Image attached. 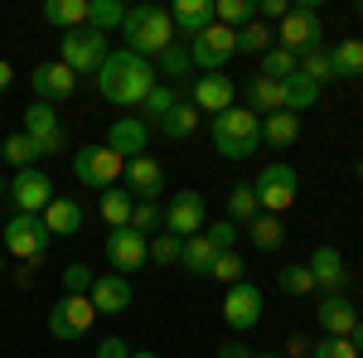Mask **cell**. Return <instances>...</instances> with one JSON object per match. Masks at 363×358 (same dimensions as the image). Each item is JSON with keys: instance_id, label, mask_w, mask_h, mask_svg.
I'll list each match as a JSON object with an SVG mask.
<instances>
[{"instance_id": "36", "label": "cell", "mask_w": 363, "mask_h": 358, "mask_svg": "<svg viewBox=\"0 0 363 358\" xmlns=\"http://www.w3.org/2000/svg\"><path fill=\"white\" fill-rule=\"evenodd\" d=\"M257 213H262V203H257V189H252V184H233V194H228V223L247 228Z\"/></svg>"}, {"instance_id": "42", "label": "cell", "mask_w": 363, "mask_h": 358, "mask_svg": "<svg viewBox=\"0 0 363 358\" xmlns=\"http://www.w3.org/2000/svg\"><path fill=\"white\" fill-rule=\"evenodd\" d=\"M301 73H306L310 83H335V68H330V49H325V44H320V49H306V54H301Z\"/></svg>"}, {"instance_id": "2", "label": "cell", "mask_w": 363, "mask_h": 358, "mask_svg": "<svg viewBox=\"0 0 363 358\" xmlns=\"http://www.w3.org/2000/svg\"><path fill=\"white\" fill-rule=\"evenodd\" d=\"M208 140H213V150L223 160H247V155H257V145H262V116L233 102L228 111L208 116Z\"/></svg>"}, {"instance_id": "34", "label": "cell", "mask_w": 363, "mask_h": 358, "mask_svg": "<svg viewBox=\"0 0 363 358\" xmlns=\"http://www.w3.org/2000/svg\"><path fill=\"white\" fill-rule=\"evenodd\" d=\"M121 20H126V5L121 0H87V29L112 34V29H121Z\"/></svg>"}, {"instance_id": "3", "label": "cell", "mask_w": 363, "mask_h": 358, "mask_svg": "<svg viewBox=\"0 0 363 358\" xmlns=\"http://www.w3.org/2000/svg\"><path fill=\"white\" fill-rule=\"evenodd\" d=\"M121 39H126V49L140 58H155L165 54L169 44H174V25H169V10L160 5H131L126 10V20H121Z\"/></svg>"}, {"instance_id": "10", "label": "cell", "mask_w": 363, "mask_h": 358, "mask_svg": "<svg viewBox=\"0 0 363 358\" xmlns=\"http://www.w3.org/2000/svg\"><path fill=\"white\" fill-rule=\"evenodd\" d=\"M223 325L233 334H247V330L262 325V286H252V281L228 286V296H223Z\"/></svg>"}, {"instance_id": "51", "label": "cell", "mask_w": 363, "mask_h": 358, "mask_svg": "<svg viewBox=\"0 0 363 358\" xmlns=\"http://www.w3.org/2000/svg\"><path fill=\"white\" fill-rule=\"evenodd\" d=\"M97 358H131V344H126V339H102V344H97Z\"/></svg>"}, {"instance_id": "14", "label": "cell", "mask_w": 363, "mask_h": 358, "mask_svg": "<svg viewBox=\"0 0 363 358\" xmlns=\"http://www.w3.org/2000/svg\"><path fill=\"white\" fill-rule=\"evenodd\" d=\"M203 218H208V203H203L199 189H179L165 203V228L174 237H199L203 233Z\"/></svg>"}, {"instance_id": "43", "label": "cell", "mask_w": 363, "mask_h": 358, "mask_svg": "<svg viewBox=\"0 0 363 358\" xmlns=\"http://www.w3.org/2000/svg\"><path fill=\"white\" fill-rule=\"evenodd\" d=\"M179 252H184V237H174V233H155L150 237V262L155 267H179Z\"/></svg>"}, {"instance_id": "41", "label": "cell", "mask_w": 363, "mask_h": 358, "mask_svg": "<svg viewBox=\"0 0 363 358\" xmlns=\"http://www.w3.org/2000/svg\"><path fill=\"white\" fill-rule=\"evenodd\" d=\"M131 228H136L140 237L160 233V228H165V203H155V198H136V213H131Z\"/></svg>"}, {"instance_id": "5", "label": "cell", "mask_w": 363, "mask_h": 358, "mask_svg": "<svg viewBox=\"0 0 363 358\" xmlns=\"http://www.w3.org/2000/svg\"><path fill=\"white\" fill-rule=\"evenodd\" d=\"M121 169H126V160L116 155L107 140H102V145H78V155H73V174H78V184H83V189H97V194L116 189Z\"/></svg>"}, {"instance_id": "30", "label": "cell", "mask_w": 363, "mask_h": 358, "mask_svg": "<svg viewBox=\"0 0 363 358\" xmlns=\"http://www.w3.org/2000/svg\"><path fill=\"white\" fill-rule=\"evenodd\" d=\"M247 237H252L257 252H277L281 242H286V228H281L277 213H257V218L247 223Z\"/></svg>"}, {"instance_id": "55", "label": "cell", "mask_w": 363, "mask_h": 358, "mask_svg": "<svg viewBox=\"0 0 363 358\" xmlns=\"http://www.w3.org/2000/svg\"><path fill=\"white\" fill-rule=\"evenodd\" d=\"M131 358H160L155 349H131Z\"/></svg>"}, {"instance_id": "20", "label": "cell", "mask_w": 363, "mask_h": 358, "mask_svg": "<svg viewBox=\"0 0 363 358\" xmlns=\"http://www.w3.org/2000/svg\"><path fill=\"white\" fill-rule=\"evenodd\" d=\"M92 310L97 315H126L131 310V281L126 276H116V272H102L97 281H92Z\"/></svg>"}, {"instance_id": "50", "label": "cell", "mask_w": 363, "mask_h": 358, "mask_svg": "<svg viewBox=\"0 0 363 358\" xmlns=\"http://www.w3.org/2000/svg\"><path fill=\"white\" fill-rule=\"evenodd\" d=\"M286 15H291V5H286V0H257V20H262V25L286 20Z\"/></svg>"}, {"instance_id": "6", "label": "cell", "mask_w": 363, "mask_h": 358, "mask_svg": "<svg viewBox=\"0 0 363 358\" xmlns=\"http://www.w3.org/2000/svg\"><path fill=\"white\" fill-rule=\"evenodd\" d=\"M49 242H54L49 228H44V218H34V213H15V218L0 228V247L25 257V262H39L49 252Z\"/></svg>"}, {"instance_id": "52", "label": "cell", "mask_w": 363, "mask_h": 358, "mask_svg": "<svg viewBox=\"0 0 363 358\" xmlns=\"http://www.w3.org/2000/svg\"><path fill=\"white\" fill-rule=\"evenodd\" d=\"M218 358H252V349H247V344H238V339H228L223 349H218Z\"/></svg>"}, {"instance_id": "22", "label": "cell", "mask_w": 363, "mask_h": 358, "mask_svg": "<svg viewBox=\"0 0 363 358\" xmlns=\"http://www.w3.org/2000/svg\"><path fill=\"white\" fill-rule=\"evenodd\" d=\"M39 218H44V228H49V237H78V233H83V203L68 198V194H54L49 208H44Z\"/></svg>"}, {"instance_id": "60", "label": "cell", "mask_w": 363, "mask_h": 358, "mask_svg": "<svg viewBox=\"0 0 363 358\" xmlns=\"http://www.w3.org/2000/svg\"><path fill=\"white\" fill-rule=\"evenodd\" d=\"M359 39H363V34H359Z\"/></svg>"}, {"instance_id": "39", "label": "cell", "mask_w": 363, "mask_h": 358, "mask_svg": "<svg viewBox=\"0 0 363 358\" xmlns=\"http://www.w3.org/2000/svg\"><path fill=\"white\" fill-rule=\"evenodd\" d=\"M291 73H301V58H296V54H286V49H277V44H272V49L262 54V78H272V83H286Z\"/></svg>"}, {"instance_id": "58", "label": "cell", "mask_w": 363, "mask_h": 358, "mask_svg": "<svg viewBox=\"0 0 363 358\" xmlns=\"http://www.w3.org/2000/svg\"><path fill=\"white\" fill-rule=\"evenodd\" d=\"M359 179H363V165H359Z\"/></svg>"}, {"instance_id": "13", "label": "cell", "mask_w": 363, "mask_h": 358, "mask_svg": "<svg viewBox=\"0 0 363 358\" xmlns=\"http://www.w3.org/2000/svg\"><path fill=\"white\" fill-rule=\"evenodd\" d=\"M233 54H238V29H223V25H208L189 44V58H194V68H203V73H223V63Z\"/></svg>"}, {"instance_id": "18", "label": "cell", "mask_w": 363, "mask_h": 358, "mask_svg": "<svg viewBox=\"0 0 363 358\" xmlns=\"http://www.w3.org/2000/svg\"><path fill=\"white\" fill-rule=\"evenodd\" d=\"M169 25L179 44H194L203 29L213 25V0H174L169 5Z\"/></svg>"}, {"instance_id": "17", "label": "cell", "mask_w": 363, "mask_h": 358, "mask_svg": "<svg viewBox=\"0 0 363 358\" xmlns=\"http://www.w3.org/2000/svg\"><path fill=\"white\" fill-rule=\"evenodd\" d=\"M310 276H315V291H325V296H344L349 291V262H344V252L339 247H315V257L306 262Z\"/></svg>"}, {"instance_id": "46", "label": "cell", "mask_w": 363, "mask_h": 358, "mask_svg": "<svg viewBox=\"0 0 363 358\" xmlns=\"http://www.w3.org/2000/svg\"><path fill=\"white\" fill-rule=\"evenodd\" d=\"M208 276H213V281H223V286H238V281H247V267H242V257H238V252H218Z\"/></svg>"}, {"instance_id": "59", "label": "cell", "mask_w": 363, "mask_h": 358, "mask_svg": "<svg viewBox=\"0 0 363 358\" xmlns=\"http://www.w3.org/2000/svg\"><path fill=\"white\" fill-rule=\"evenodd\" d=\"M0 272H5V262H0Z\"/></svg>"}, {"instance_id": "26", "label": "cell", "mask_w": 363, "mask_h": 358, "mask_svg": "<svg viewBox=\"0 0 363 358\" xmlns=\"http://www.w3.org/2000/svg\"><path fill=\"white\" fill-rule=\"evenodd\" d=\"M262 140H267L272 150L296 145V140H301V116H291V111H272V116H262Z\"/></svg>"}, {"instance_id": "25", "label": "cell", "mask_w": 363, "mask_h": 358, "mask_svg": "<svg viewBox=\"0 0 363 358\" xmlns=\"http://www.w3.org/2000/svg\"><path fill=\"white\" fill-rule=\"evenodd\" d=\"M320 102V83H310L306 73H291L286 83H281V111H291V116H301Z\"/></svg>"}, {"instance_id": "35", "label": "cell", "mask_w": 363, "mask_h": 358, "mask_svg": "<svg viewBox=\"0 0 363 358\" xmlns=\"http://www.w3.org/2000/svg\"><path fill=\"white\" fill-rule=\"evenodd\" d=\"M252 20H257V0H213V25L242 29Z\"/></svg>"}, {"instance_id": "1", "label": "cell", "mask_w": 363, "mask_h": 358, "mask_svg": "<svg viewBox=\"0 0 363 358\" xmlns=\"http://www.w3.org/2000/svg\"><path fill=\"white\" fill-rule=\"evenodd\" d=\"M150 87H155V63L131 49H112L107 63L97 68V92L112 107H140L150 97Z\"/></svg>"}, {"instance_id": "48", "label": "cell", "mask_w": 363, "mask_h": 358, "mask_svg": "<svg viewBox=\"0 0 363 358\" xmlns=\"http://www.w3.org/2000/svg\"><path fill=\"white\" fill-rule=\"evenodd\" d=\"M310 358H359V349H354L349 339H335V334H325L320 344H310Z\"/></svg>"}, {"instance_id": "31", "label": "cell", "mask_w": 363, "mask_h": 358, "mask_svg": "<svg viewBox=\"0 0 363 358\" xmlns=\"http://www.w3.org/2000/svg\"><path fill=\"white\" fill-rule=\"evenodd\" d=\"M194 126H199V107L189 102V97H179V102L169 107V116L160 121V131H165L169 140H184V136H194Z\"/></svg>"}, {"instance_id": "38", "label": "cell", "mask_w": 363, "mask_h": 358, "mask_svg": "<svg viewBox=\"0 0 363 358\" xmlns=\"http://www.w3.org/2000/svg\"><path fill=\"white\" fill-rule=\"evenodd\" d=\"M174 102H179V92H174V87H165V83H155V87H150V97L140 102V121H145V126H150V121L160 126Z\"/></svg>"}, {"instance_id": "32", "label": "cell", "mask_w": 363, "mask_h": 358, "mask_svg": "<svg viewBox=\"0 0 363 358\" xmlns=\"http://www.w3.org/2000/svg\"><path fill=\"white\" fill-rule=\"evenodd\" d=\"M97 208H102V218H107V228H131V213H136V198H131V189H107Z\"/></svg>"}, {"instance_id": "12", "label": "cell", "mask_w": 363, "mask_h": 358, "mask_svg": "<svg viewBox=\"0 0 363 358\" xmlns=\"http://www.w3.org/2000/svg\"><path fill=\"white\" fill-rule=\"evenodd\" d=\"M92 320H97V310L87 296H63L49 305V334L54 339H83L92 330Z\"/></svg>"}, {"instance_id": "40", "label": "cell", "mask_w": 363, "mask_h": 358, "mask_svg": "<svg viewBox=\"0 0 363 358\" xmlns=\"http://www.w3.org/2000/svg\"><path fill=\"white\" fill-rule=\"evenodd\" d=\"M277 39H272V25H262V20H252V25H242L238 29V54H267Z\"/></svg>"}, {"instance_id": "23", "label": "cell", "mask_w": 363, "mask_h": 358, "mask_svg": "<svg viewBox=\"0 0 363 358\" xmlns=\"http://www.w3.org/2000/svg\"><path fill=\"white\" fill-rule=\"evenodd\" d=\"M315 320H320V330H325V334L349 339L363 315L354 310V301H349V296H325V301H320V310H315Z\"/></svg>"}, {"instance_id": "53", "label": "cell", "mask_w": 363, "mask_h": 358, "mask_svg": "<svg viewBox=\"0 0 363 358\" xmlns=\"http://www.w3.org/2000/svg\"><path fill=\"white\" fill-rule=\"evenodd\" d=\"M10 83H15V68H10V63L0 58V92H10Z\"/></svg>"}, {"instance_id": "24", "label": "cell", "mask_w": 363, "mask_h": 358, "mask_svg": "<svg viewBox=\"0 0 363 358\" xmlns=\"http://www.w3.org/2000/svg\"><path fill=\"white\" fill-rule=\"evenodd\" d=\"M203 116H218V111L233 107V78L223 73H208V78H194V97H189Z\"/></svg>"}, {"instance_id": "56", "label": "cell", "mask_w": 363, "mask_h": 358, "mask_svg": "<svg viewBox=\"0 0 363 358\" xmlns=\"http://www.w3.org/2000/svg\"><path fill=\"white\" fill-rule=\"evenodd\" d=\"M0 198H10V179H0Z\"/></svg>"}, {"instance_id": "16", "label": "cell", "mask_w": 363, "mask_h": 358, "mask_svg": "<svg viewBox=\"0 0 363 358\" xmlns=\"http://www.w3.org/2000/svg\"><path fill=\"white\" fill-rule=\"evenodd\" d=\"M29 87H34V102H68L73 92H78V73L73 68H63V63H34V73H29Z\"/></svg>"}, {"instance_id": "57", "label": "cell", "mask_w": 363, "mask_h": 358, "mask_svg": "<svg viewBox=\"0 0 363 358\" xmlns=\"http://www.w3.org/2000/svg\"><path fill=\"white\" fill-rule=\"evenodd\" d=\"M252 358H277V354H252Z\"/></svg>"}, {"instance_id": "45", "label": "cell", "mask_w": 363, "mask_h": 358, "mask_svg": "<svg viewBox=\"0 0 363 358\" xmlns=\"http://www.w3.org/2000/svg\"><path fill=\"white\" fill-rule=\"evenodd\" d=\"M92 281H97V272H92L87 262L63 267V296H92Z\"/></svg>"}, {"instance_id": "7", "label": "cell", "mask_w": 363, "mask_h": 358, "mask_svg": "<svg viewBox=\"0 0 363 358\" xmlns=\"http://www.w3.org/2000/svg\"><path fill=\"white\" fill-rule=\"evenodd\" d=\"M296 184H301V179H296V169H291V165H281V160H277V165H267L257 179H252L262 213H277V218H281V213L296 203Z\"/></svg>"}, {"instance_id": "27", "label": "cell", "mask_w": 363, "mask_h": 358, "mask_svg": "<svg viewBox=\"0 0 363 358\" xmlns=\"http://www.w3.org/2000/svg\"><path fill=\"white\" fill-rule=\"evenodd\" d=\"M330 68H335V83L344 78H363V39H339L330 49Z\"/></svg>"}, {"instance_id": "44", "label": "cell", "mask_w": 363, "mask_h": 358, "mask_svg": "<svg viewBox=\"0 0 363 358\" xmlns=\"http://www.w3.org/2000/svg\"><path fill=\"white\" fill-rule=\"evenodd\" d=\"M277 286L286 291V296H310V291H315V276H310V267H301V262H291V267H281Z\"/></svg>"}, {"instance_id": "4", "label": "cell", "mask_w": 363, "mask_h": 358, "mask_svg": "<svg viewBox=\"0 0 363 358\" xmlns=\"http://www.w3.org/2000/svg\"><path fill=\"white\" fill-rule=\"evenodd\" d=\"M107 54H112V39L107 34H97V29H68L63 39H58V63L63 68H73L78 78L83 73H97L102 63H107Z\"/></svg>"}, {"instance_id": "19", "label": "cell", "mask_w": 363, "mask_h": 358, "mask_svg": "<svg viewBox=\"0 0 363 358\" xmlns=\"http://www.w3.org/2000/svg\"><path fill=\"white\" fill-rule=\"evenodd\" d=\"M121 179H126L131 198H155V203H160V194H165V169H160V160H150V155L126 160Z\"/></svg>"}, {"instance_id": "8", "label": "cell", "mask_w": 363, "mask_h": 358, "mask_svg": "<svg viewBox=\"0 0 363 358\" xmlns=\"http://www.w3.org/2000/svg\"><path fill=\"white\" fill-rule=\"evenodd\" d=\"M277 49L286 54H306V49H320V15L315 5H291V15L277 25Z\"/></svg>"}, {"instance_id": "33", "label": "cell", "mask_w": 363, "mask_h": 358, "mask_svg": "<svg viewBox=\"0 0 363 358\" xmlns=\"http://www.w3.org/2000/svg\"><path fill=\"white\" fill-rule=\"evenodd\" d=\"M247 111H257V116H272V111H281V83H272V78H252L247 83Z\"/></svg>"}, {"instance_id": "49", "label": "cell", "mask_w": 363, "mask_h": 358, "mask_svg": "<svg viewBox=\"0 0 363 358\" xmlns=\"http://www.w3.org/2000/svg\"><path fill=\"white\" fill-rule=\"evenodd\" d=\"M203 237L213 242V252H233V242H238V223H213V228H203Z\"/></svg>"}, {"instance_id": "21", "label": "cell", "mask_w": 363, "mask_h": 358, "mask_svg": "<svg viewBox=\"0 0 363 358\" xmlns=\"http://www.w3.org/2000/svg\"><path fill=\"white\" fill-rule=\"evenodd\" d=\"M107 145H112L121 160H136V155H145V145H150V126L140 116H116L112 131H107Z\"/></svg>"}, {"instance_id": "15", "label": "cell", "mask_w": 363, "mask_h": 358, "mask_svg": "<svg viewBox=\"0 0 363 358\" xmlns=\"http://www.w3.org/2000/svg\"><path fill=\"white\" fill-rule=\"evenodd\" d=\"M107 262H112L116 276L140 272V267L150 262V237H140L136 228H112V233H107Z\"/></svg>"}, {"instance_id": "37", "label": "cell", "mask_w": 363, "mask_h": 358, "mask_svg": "<svg viewBox=\"0 0 363 358\" xmlns=\"http://www.w3.org/2000/svg\"><path fill=\"white\" fill-rule=\"evenodd\" d=\"M0 160L15 165V169H34L39 165V150H34V140L25 131H15V136H5V145H0Z\"/></svg>"}, {"instance_id": "28", "label": "cell", "mask_w": 363, "mask_h": 358, "mask_svg": "<svg viewBox=\"0 0 363 358\" xmlns=\"http://www.w3.org/2000/svg\"><path fill=\"white\" fill-rule=\"evenodd\" d=\"M39 15H44V25H54V29L68 34V29H83L87 25V0H49Z\"/></svg>"}, {"instance_id": "9", "label": "cell", "mask_w": 363, "mask_h": 358, "mask_svg": "<svg viewBox=\"0 0 363 358\" xmlns=\"http://www.w3.org/2000/svg\"><path fill=\"white\" fill-rule=\"evenodd\" d=\"M49 198H54V179H49V169H15V179H10V203H15V213H44L49 208Z\"/></svg>"}, {"instance_id": "11", "label": "cell", "mask_w": 363, "mask_h": 358, "mask_svg": "<svg viewBox=\"0 0 363 358\" xmlns=\"http://www.w3.org/2000/svg\"><path fill=\"white\" fill-rule=\"evenodd\" d=\"M25 136L34 140L39 155H58L68 145V131H63V121H58V111L49 102H29L25 107Z\"/></svg>"}, {"instance_id": "29", "label": "cell", "mask_w": 363, "mask_h": 358, "mask_svg": "<svg viewBox=\"0 0 363 358\" xmlns=\"http://www.w3.org/2000/svg\"><path fill=\"white\" fill-rule=\"evenodd\" d=\"M213 257H218V252H213V242H208V237L199 233V237H184L179 267H184L189 276H208V272H213Z\"/></svg>"}, {"instance_id": "47", "label": "cell", "mask_w": 363, "mask_h": 358, "mask_svg": "<svg viewBox=\"0 0 363 358\" xmlns=\"http://www.w3.org/2000/svg\"><path fill=\"white\" fill-rule=\"evenodd\" d=\"M189 68H194V58H189V44H179V39H174L165 54H160V73H165V78H184Z\"/></svg>"}, {"instance_id": "54", "label": "cell", "mask_w": 363, "mask_h": 358, "mask_svg": "<svg viewBox=\"0 0 363 358\" xmlns=\"http://www.w3.org/2000/svg\"><path fill=\"white\" fill-rule=\"evenodd\" d=\"M349 344H354V349H359V358H363V320L354 325V334H349Z\"/></svg>"}]
</instances>
